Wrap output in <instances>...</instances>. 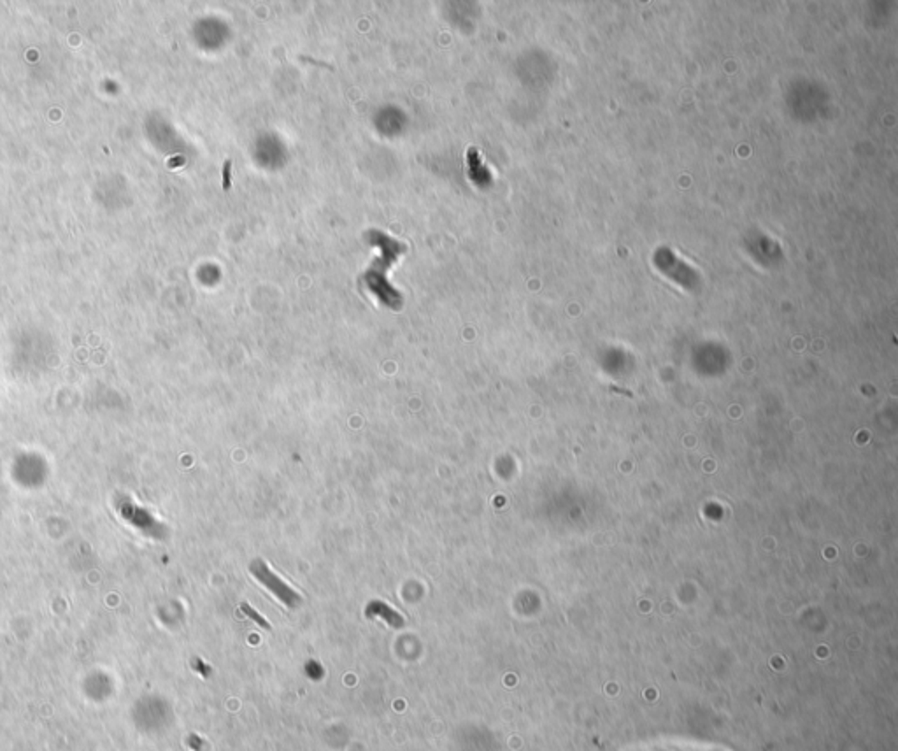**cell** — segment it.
<instances>
[{
    "instance_id": "obj_3",
    "label": "cell",
    "mask_w": 898,
    "mask_h": 751,
    "mask_svg": "<svg viewBox=\"0 0 898 751\" xmlns=\"http://www.w3.org/2000/svg\"><path fill=\"white\" fill-rule=\"evenodd\" d=\"M240 611H242V613L246 614V616H248L249 620H253V622H255L256 625H260L262 629H265V630H271V625H269V622H267L265 618H263L262 614L258 613V611L253 609V607L249 606V604H246V602L240 604Z\"/></svg>"
},
{
    "instance_id": "obj_1",
    "label": "cell",
    "mask_w": 898,
    "mask_h": 751,
    "mask_svg": "<svg viewBox=\"0 0 898 751\" xmlns=\"http://www.w3.org/2000/svg\"><path fill=\"white\" fill-rule=\"evenodd\" d=\"M251 572L253 576H255L256 580L267 588V590L272 591V593H274L276 597L285 604V606L297 607L298 604L302 602L300 595H298L294 588L288 587V584H286L274 571H271V567H269L263 560H260V558L253 560Z\"/></svg>"
},
{
    "instance_id": "obj_2",
    "label": "cell",
    "mask_w": 898,
    "mask_h": 751,
    "mask_svg": "<svg viewBox=\"0 0 898 751\" xmlns=\"http://www.w3.org/2000/svg\"><path fill=\"white\" fill-rule=\"evenodd\" d=\"M365 614L367 618H374V616L383 618V620H385L388 625H392L393 629H400V627H403V618L400 616V613H397V611L392 609L388 604L381 602V600H372V602L367 606Z\"/></svg>"
}]
</instances>
